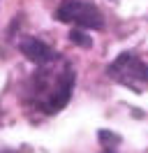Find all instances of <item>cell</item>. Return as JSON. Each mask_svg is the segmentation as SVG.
Returning <instances> with one entry per match:
<instances>
[{
  "label": "cell",
  "instance_id": "5",
  "mask_svg": "<svg viewBox=\"0 0 148 153\" xmlns=\"http://www.w3.org/2000/svg\"><path fill=\"white\" fill-rule=\"evenodd\" d=\"M100 139H102V153H116V149L120 146V137L113 132H107V130L100 132Z\"/></svg>",
  "mask_w": 148,
  "mask_h": 153
},
{
  "label": "cell",
  "instance_id": "3",
  "mask_svg": "<svg viewBox=\"0 0 148 153\" xmlns=\"http://www.w3.org/2000/svg\"><path fill=\"white\" fill-rule=\"evenodd\" d=\"M60 23H72L76 28L86 30H100L104 28V16L97 5L86 0H63L53 14Z\"/></svg>",
  "mask_w": 148,
  "mask_h": 153
},
{
  "label": "cell",
  "instance_id": "6",
  "mask_svg": "<svg viewBox=\"0 0 148 153\" xmlns=\"http://www.w3.org/2000/svg\"><path fill=\"white\" fill-rule=\"evenodd\" d=\"M70 39H72L76 47H83V49L90 47V37H88L83 30H72V33H70Z\"/></svg>",
  "mask_w": 148,
  "mask_h": 153
},
{
  "label": "cell",
  "instance_id": "4",
  "mask_svg": "<svg viewBox=\"0 0 148 153\" xmlns=\"http://www.w3.org/2000/svg\"><path fill=\"white\" fill-rule=\"evenodd\" d=\"M18 49H21V53L30 60V63H35V65H44V63H51L53 58H58L53 49L49 47L46 42L37 37H23L18 42Z\"/></svg>",
  "mask_w": 148,
  "mask_h": 153
},
{
  "label": "cell",
  "instance_id": "2",
  "mask_svg": "<svg viewBox=\"0 0 148 153\" xmlns=\"http://www.w3.org/2000/svg\"><path fill=\"white\" fill-rule=\"evenodd\" d=\"M109 76L113 81H118L120 86L130 88V91H144L148 88V63H144L137 53H120L113 63L109 65Z\"/></svg>",
  "mask_w": 148,
  "mask_h": 153
},
{
  "label": "cell",
  "instance_id": "1",
  "mask_svg": "<svg viewBox=\"0 0 148 153\" xmlns=\"http://www.w3.org/2000/svg\"><path fill=\"white\" fill-rule=\"evenodd\" d=\"M74 81L72 65L58 56L51 63L37 65L26 84V100L42 114H56L70 102Z\"/></svg>",
  "mask_w": 148,
  "mask_h": 153
}]
</instances>
